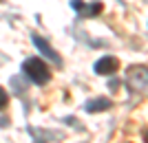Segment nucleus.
<instances>
[{
  "label": "nucleus",
  "instance_id": "1",
  "mask_svg": "<svg viewBox=\"0 0 148 143\" xmlns=\"http://www.w3.org/2000/svg\"><path fill=\"white\" fill-rule=\"evenodd\" d=\"M22 70H25V75L33 84H38V86H44V84L51 81V70L40 57H29V60H25V62H22Z\"/></svg>",
  "mask_w": 148,
  "mask_h": 143
},
{
  "label": "nucleus",
  "instance_id": "2",
  "mask_svg": "<svg viewBox=\"0 0 148 143\" xmlns=\"http://www.w3.org/2000/svg\"><path fill=\"white\" fill-rule=\"evenodd\" d=\"M126 81H128L130 88H135V90L148 88V66H144V64L128 66V68H126Z\"/></svg>",
  "mask_w": 148,
  "mask_h": 143
},
{
  "label": "nucleus",
  "instance_id": "3",
  "mask_svg": "<svg viewBox=\"0 0 148 143\" xmlns=\"http://www.w3.org/2000/svg\"><path fill=\"white\" fill-rule=\"evenodd\" d=\"M33 44L38 46V51H40V53H42V55L47 57L49 62H53L56 66H62V57L58 55V51L53 49V46H51L47 40H42L40 35H33Z\"/></svg>",
  "mask_w": 148,
  "mask_h": 143
},
{
  "label": "nucleus",
  "instance_id": "4",
  "mask_svg": "<svg viewBox=\"0 0 148 143\" xmlns=\"http://www.w3.org/2000/svg\"><path fill=\"white\" fill-rule=\"evenodd\" d=\"M117 68H119V60L113 57V55L99 57L97 62H95V66H93V70H95L97 75H113Z\"/></svg>",
  "mask_w": 148,
  "mask_h": 143
},
{
  "label": "nucleus",
  "instance_id": "5",
  "mask_svg": "<svg viewBox=\"0 0 148 143\" xmlns=\"http://www.w3.org/2000/svg\"><path fill=\"white\" fill-rule=\"evenodd\" d=\"M71 7H73L75 11H82V13H84V18H95V16L104 9V5H102V2H93V5L86 7L82 0H71Z\"/></svg>",
  "mask_w": 148,
  "mask_h": 143
},
{
  "label": "nucleus",
  "instance_id": "6",
  "mask_svg": "<svg viewBox=\"0 0 148 143\" xmlns=\"http://www.w3.org/2000/svg\"><path fill=\"white\" fill-rule=\"evenodd\" d=\"M111 106H113V101L108 99V97H97V99H88L86 104H84V110L91 112V115H95V112H104V110H108Z\"/></svg>",
  "mask_w": 148,
  "mask_h": 143
},
{
  "label": "nucleus",
  "instance_id": "7",
  "mask_svg": "<svg viewBox=\"0 0 148 143\" xmlns=\"http://www.w3.org/2000/svg\"><path fill=\"white\" fill-rule=\"evenodd\" d=\"M7 104H9V95H7V90L2 86H0V110H5Z\"/></svg>",
  "mask_w": 148,
  "mask_h": 143
},
{
  "label": "nucleus",
  "instance_id": "8",
  "mask_svg": "<svg viewBox=\"0 0 148 143\" xmlns=\"http://www.w3.org/2000/svg\"><path fill=\"white\" fill-rule=\"evenodd\" d=\"M144 143H148V130L144 132Z\"/></svg>",
  "mask_w": 148,
  "mask_h": 143
}]
</instances>
